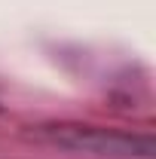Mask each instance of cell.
<instances>
[{"label": "cell", "mask_w": 156, "mask_h": 159, "mask_svg": "<svg viewBox=\"0 0 156 159\" xmlns=\"http://www.w3.org/2000/svg\"><path fill=\"white\" fill-rule=\"evenodd\" d=\"M40 135L52 144L74 153H89V156L104 159H153L156 147L153 138L132 135V132H117V129H101V125H43Z\"/></svg>", "instance_id": "cell-1"}]
</instances>
